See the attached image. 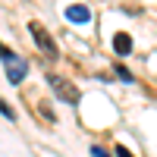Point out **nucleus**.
Listing matches in <instances>:
<instances>
[{"mask_svg": "<svg viewBox=\"0 0 157 157\" xmlns=\"http://www.w3.org/2000/svg\"><path fill=\"white\" fill-rule=\"evenodd\" d=\"M0 113H3V116H6V120H16V110H13V107H10V104L3 101V98H0Z\"/></svg>", "mask_w": 157, "mask_h": 157, "instance_id": "423d86ee", "label": "nucleus"}, {"mask_svg": "<svg viewBox=\"0 0 157 157\" xmlns=\"http://www.w3.org/2000/svg\"><path fill=\"white\" fill-rule=\"evenodd\" d=\"M3 66H6V78H10L13 85H19L22 78H25V72H29V63H25L19 54H13V50L3 57Z\"/></svg>", "mask_w": 157, "mask_h": 157, "instance_id": "f03ea898", "label": "nucleus"}, {"mask_svg": "<svg viewBox=\"0 0 157 157\" xmlns=\"http://www.w3.org/2000/svg\"><path fill=\"white\" fill-rule=\"evenodd\" d=\"M91 157H110V154L104 151V148H98V145H94V148H91Z\"/></svg>", "mask_w": 157, "mask_h": 157, "instance_id": "6e6552de", "label": "nucleus"}, {"mask_svg": "<svg viewBox=\"0 0 157 157\" xmlns=\"http://www.w3.org/2000/svg\"><path fill=\"white\" fill-rule=\"evenodd\" d=\"M66 19H69V22H88V19H91V10H88V6H69V10H66Z\"/></svg>", "mask_w": 157, "mask_h": 157, "instance_id": "39448f33", "label": "nucleus"}, {"mask_svg": "<svg viewBox=\"0 0 157 157\" xmlns=\"http://www.w3.org/2000/svg\"><path fill=\"white\" fill-rule=\"evenodd\" d=\"M29 32H32L35 44L41 47V54H44V57H57V41L50 38V32L44 29L41 22H29Z\"/></svg>", "mask_w": 157, "mask_h": 157, "instance_id": "f257e3e1", "label": "nucleus"}, {"mask_svg": "<svg viewBox=\"0 0 157 157\" xmlns=\"http://www.w3.org/2000/svg\"><path fill=\"white\" fill-rule=\"evenodd\" d=\"M50 78V85H54V91H57V98H63L66 104H78V88L69 82V78H60V75H47Z\"/></svg>", "mask_w": 157, "mask_h": 157, "instance_id": "7ed1b4c3", "label": "nucleus"}, {"mask_svg": "<svg viewBox=\"0 0 157 157\" xmlns=\"http://www.w3.org/2000/svg\"><path fill=\"white\" fill-rule=\"evenodd\" d=\"M116 75H120L123 82H129V78H132V75H129V69H126V66H120V63H116Z\"/></svg>", "mask_w": 157, "mask_h": 157, "instance_id": "0eeeda50", "label": "nucleus"}, {"mask_svg": "<svg viewBox=\"0 0 157 157\" xmlns=\"http://www.w3.org/2000/svg\"><path fill=\"white\" fill-rule=\"evenodd\" d=\"M113 50H116L120 57L132 54V38H129L126 32H116V35H113Z\"/></svg>", "mask_w": 157, "mask_h": 157, "instance_id": "20e7f679", "label": "nucleus"}, {"mask_svg": "<svg viewBox=\"0 0 157 157\" xmlns=\"http://www.w3.org/2000/svg\"><path fill=\"white\" fill-rule=\"evenodd\" d=\"M116 154H120V157H135L132 151H129V148H123V145H120V148H116Z\"/></svg>", "mask_w": 157, "mask_h": 157, "instance_id": "1a4fd4ad", "label": "nucleus"}]
</instances>
